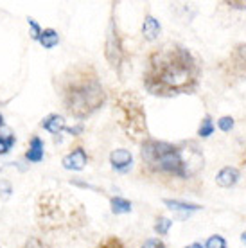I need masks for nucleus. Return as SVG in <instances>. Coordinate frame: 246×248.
<instances>
[{
	"mask_svg": "<svg viewBox=\"0 0 246 248\" xmlns=\"http://www.w3.org/2000/svg\"><path fill=\"white\" fill-rule=\"evenodd\" d=\"M205 248H227V241L223 236H210L205 243Z\"/></svg>",
	"mask_w": 246,
	"mask_h": 248,
	"instance_id": "nucleus-23",
	"label": "nucleus"
},
{
	"mask_svg": "<svg viewBox=\"0 0 246 248\" xmlns=\"http://www.w3.org/2000/svg\"><path fill=\"white\" fill-rule=\"evenodd\" d=\"M93 248H126V247H124V243L121 241L119 237L108 236V237H105L103 241L99 243L97 247H93Z\"/></svg>",
	"mask_w": 246,
	"mask_h": 248,
	"instance_id": "nucleus-19",
	"label": "nucleus"
},
{
	"mask_svg": "<svg viewBox=\"0 0 246 248\" xmlns=\"http://www.w3.org/2000/svg\"><path fill=\"white\" fill-rule=\"evenodd\" d=\"M36 225L43 232L76 230L88 221L79 200L63 191H45L36 200Z\"/></svg>",
	"mask_w": 246,
	"mask_h": 248,
	"instance_id": "nucleus-4",
	"label": "nucleus"
},
{
	"mask_svg": "<svg viewBox=\"0 0 246 248\" xmlns=\"http://www.w3.org/2000/svg\"><path fill=\"white\" fill-rule=\"evenodd\" d=\"M243 241L246 243V232H245V234H243Z\"/></svg>",
	"mask_w": 246,
	"mask_h": 248,
	"instance_id": "nucleus-29",
	"label": "nucleus"
},
{
	"mask_svg": "<svg viewBox=\"0 0 246 248\" xmlns=\"http://www.w3.org/2000/svg\"><path fill=\"white\" fill-rule=\"evenodd\" d=\"M62 164H63V168L68 169V171H81V169H85L86 164H88L86 151L83 148L72 149L68 155L63 156Z\"/></svg>",
	"mask_w": 246,
	"mask_h": 248,
	"instance_id": "nucleus-8",
	"label": "nucleus"
},
{
	"mask_svg": "<svg viewBox=\"0 0 246 248\" xmlns=\"http://www.w3.org/2000/svg\"><path fill=\"white\" fill-rule=\"evenodd\" d=\"M56 90L68 115L86 119L101 110L106 103V92L95 67L90 63H74L56 79Z\"/></svg>",
	"mask_w": 246,
	"mask_h": 248,
	"instance_id": "nucleus-2",
	"label": "nucleus"
},
{
	"mask_svg": "<svg viewBox=\"0 0 246 248\" xmlns=\"http://www.w3.org/2000/svg\"><path fill=\"white\" fill-rule=\"evenodd\" d=\"M113 112L117 117V123L124 135L128 137L131 142L142 144L149 139L148 117H146V108L144 101L133 90H123L115 95L113 101Z\"/></svg>",
	"mask_w": 246,
	"mask_h": 248,
	"instance_id": "nucleus-5",
	"label": "nucleus"
},
{
	"mask_svg": "<svg viewBox=\"0 0 246 248\" xmlns=\"http://www.w3.org/2000/svg\"><path fill=\"white\" fill-rule=\"evenodd\" d=\"M38 42L43 45V49H54L56 45L60 44V34L54 29H42Z\"/></svg>",
	"mask_w": 246,
	"mask_h": 248,
	"instance_id": "nucleus-14",
	"label": "nucleus"
},
{
	"mask_svg": "<svg viewBox=\"0 0 246 248\" xmlns=\"http://www.w3.org/2000/svg\"><path fill=\"white\" fill-rule=\"evenodd\" d=\"M110 164L115 171H119V173H126V171L131 168V164H133V155L124 148L113 149V151L110 153Z\"/></svg>",
	"mask_w": 246,
	"mask_h": 248,
	"instance_id": "nucleus-9",
	"label": "nucleus"
},
{
	"mask_svg": "<svg viewBox=\"0 0 246 248\" xmlns=\"http://www.w3.org/2000/svg\"><path fill=\"white\" fill-rule=\"evenodd\" d=\"M164 203L171 209V211H184V212H192V211H200L201 207L196 203H185V202H180V200H164Z\"/></svg>",
	"mask_w": 246,
	"mask_h": 248,
	"instance_id": "nucleus-15",
	"label": "nucleus"
},
{
	"mask_svg": "<svg viewBox=\"0 0 246 248\" xmlns=\"http://www.w3.org/2000/svg\"><path fill=\"white\" fill-rule=\"evenodd\" d=\"M223 78L234 85L239 81H246V44H237L230 50L227 60H223L219 65Z\"/></svg>",
	"mask_w": 246,
	"mask_h": 248,
	"instance_id": "nucleus-6",
	"label": "nucleus"
},
{
	"mask_svg": "<svg viewBox=\"0 0 246 248\" xmlns=\"http://www.w3.org/2000/svg\"><path fill=\"white\" fill-rule=\"evenodd\" d=\"M241 178V173L237 168H232V166H227V168H223L219 173L215 174V184L219 187H234Z\"/></svg>",
	"mask_w": 246,
	"mask_h": 248,
	"instance_id": "nucleus-10",
	"label": "nucleus"
},
{
	"mask_svg": "<svg viewBox=\"0 0 246 248\" xmlns=\"http://www.w3.org/2000/svg\"><path fill=\"white\" fill-rule=\"evenodd\" d=\"M27 24H29V27H31V38L34 40V42H38L40 40V34H42V27L36 24V20L34 18H27Z\"/></svg>",
	"mask_w": 246,
	"mask_h": 248,
	"instance_id": "nucleus-24",
	"label": "nucleus"
},
{
	"mask_svg": "<svg viewBox=\"0 0 246 248\" xmlns=\"http://www.w3.org/2000/svg\"><path fill=\"white\" fill-rule=\"evenodd\" d=\"M172 227V221L166 216H158L156 217V223H154V232L160 234V236H166L169 229Z\"/></svg>",
	"mask_w": 246,
	"mask_h": 248,
	"instance_id": "nucleus-18",
	"label": "nucleus"
},
{
	"mask_svg": "<svg viewBox=\"0 0 246 248\" xmlns=\"http://www.w3.org/2000/svg\"><path fill=\"white\" fill-rule=\"evenodd\" d=\"M2 126H4V117L0 115V128H2Z\"/></svg>",
	"mask_w": 246,
	"mask_h": 248,
	"instance_id": "nucleus-28",
	"label": "nucleus"
},
{
	"mask_svg": "<svg viewBox=\"0 0 246 248\" xmlns=\"http://www.w3.org/2000/svg\"><path fill=\"white\" fill-rule=\"evenodd\" d=\"M13 144H15V135H13L11 131L7 135L0 137V155H6L7 151L13 148Z\"/></svg>",
	"mask_w": 246,
	"mask_h": 248,
	"instance_id": "nucleus-20",
	"label": "nucleus"
},
{
	"mask_svg": "<svg viewBox=\"0 0 246 248\" xmlns=\"http://www.w3.org/2000/svg\"><path fill=\"white\" fill-rule=\"evenodd\" d=\"M25 158L29 162H42L43 160V140L40 137H32L29 142V149L25 153Z\"/></svg>",
	"mask_w": 246,
	"mask_h": 248,
	"instance_id": "nucleus-13",
	"label": "nucleus"
},
{
	"mask_svg": "<svg viewBox=\"0 0 246 248\" xmlns=\"http://www.w3.org/2000/svg\"><path fill=\"white\" fill-rule=\"evenodd\" d=\"M142 166L151 174L191 178L203 169V155L192 142L171 144L149 137L140 144Z\"/></svg>",
	"mask_w": 246,
	"mask_h": 248,
	"instance_id": "nucleus-3",
	"label": "nucleus"
},
{
	"mask_svg": "<svg viewBox=\"0 0 246 248\" xmlns=\"http://www.w3.org/2000/svg\"><path fill=\"white\" fill-rule=\"evenodd\" d=\"M142 248H166V245L160 239H148V241L142 245Z\"/></svg>",
	"mask_w": 246,
	"mask_h": 248,
	"instance_id": "nucleus-25",
	"label": "nucleus"
},
{
	"mask_svg": "<svg viewBox=\"0 0 246 248\" xmlns=\"http://www.w3.org/2000/svg\"><path fill=\"white\" fill-rule=\"evenodd\" d=\"M228 6L235 9H246V2H228Z\"/></svg>",
	"mask_w": 246,
	"mask_h": 248,
	"instance_id": "nucleus-26",
	"label": "nucleus"
},
{
	"mask_svg": "<svg viewBox=\"0 0 246 248\" xmlns=\"http://www.w3.org/2000/svg\"><path fill=\"white\" fill-rule=\"evenodd\" d=\"M234 126H235V121H234V117H230V115H223V117L217 121V128L221 131H225V133L234 130Z\"/></svg>",
	"mask_w": 246,
	"mask_h": 248,
	"instance_id": "nucleus-21",
	"label": "nucleus"
},
{
	"mask_svg": "<svg viewBox=\"0 0 246 248\" xmlns=\"http://www.w3.org/2000/svg\"><path fill=\"white\" fill-rule=\"evenodd\" d=\"M214 133V123H212V117L210 115H205L201 124H200V128H198V135L201 137V139H207Z\"/></svg>",
	"mask_w": 246,
	"mask_h": 248,
	"instance_id": "nucleus-17",
	"label": "nucleus"
},
{
	"mask_svg": "<svg viewBox=\"0 0 246 248\" xmlns=\"http://www.w3.org/2000/svg\"><path fill=\"white\" fill-rule=\"evenodd\" d=\"M185 248H205L201 243H192V245H189V247H185Z\"/></svg>",
	"mask_w": 246,
	"mask_h": 248,
	"instance_id": "nucleus-27",
	"label": "nucleus"
},
{
	"mask_svg": "<svg viewBox=\"0 0 246 248\" xmlns=\"http://www.w3.org/2000/svg\"><path fill=\"white\" fill-rule=\"evenodd\" d=\"M105 58L108 65L115 70H121L124 63V45L123 38H121V31L115 16L111 15L110 24H108V31H106V42H105Z\"/></svg>",
	"mask_w": 246,
	"mask_h": 248,
	"instance_id": "nucleus-7",
	"label": "nucleus"
},
{
	"mask_svg": "<svg viewBox=\"0 0 246 248\" xmlns=\"http://www.w3.org/2000/svg\"><path fill=\"white\" fill-rule=\"evenodd\" d=\"M110 205L113 214H128V212H131V202L121 198V196H113L110 200Z\"/></svg>",
	"mask_w": 246,
	"mask_h": 248,
	"instance_id": "nucleus-16",
	"label": "nucleus"
},
{
	"mask_svg": "<svg viewBox=\"0 0 246 248\" xmlns=\"http://www.w3.org/2000/svg\"><path fill=\"white\" fill-rule=\"evenodd\" d=\"M201 67L191 50L180 44H164L149 52L144 68V88L156 97L194 93L200 87Z\"/></svg>",
	"mask_w": 246,
	"mask_h": 248,
	"instance_id": "nucleus-1",
	"label": "nucleus"
},
{
	"mask_svg": "<svg viewBox=\"0 0 246 248\" xmlns=\"http://www.w3.org/2000/svg\"><path fill=\"white\" fill-rule=\"evenodd\" d=\"M160 31H162L160 22L154 18V16L148 15V16L144 18V22H142V36H144V40L153 42V40H156V38H158Z\"/></svg>",
	"mask_w": 246,
	"mask_h": 248,
	"instance_id": "nucleus-12",
	"label": "nucleus"
},
{
	"mask_svg": "<svg viewBox=\"0 0 246 248\" xmlns=\"http://www.w3.org/2000/svg\"><path fill=\"white\" fill-rule=\"evenodd\" d=\"M42 126L43 130H47L49 133L52 135H58V133H62V131L67 130V124H65V117L63 115H58V113H50L47 117L42 121Z\"/></svg>",
	"mask_w": 246,
	"mask_h": 248,
	"instance_id": "nucleus-11",
	"label": "nucleus"
},
{
	"mask_svg": "<svg viewBox=\"0 0 246 248\" xmlns=\"http://www.w3.org/2000/svg\"><path fill=\"white\" fill-rule=\"evenodd\" d=\"M22 248H52L47 241H43L42 237H36V236H32L29 237L27 241H25V245Z\"/></svg>",
	"mask_w": 246,
	"mask_h": 248,
	"instance_id": "nucleus-22",
	"label": "nucleus"
}]
</instances>
